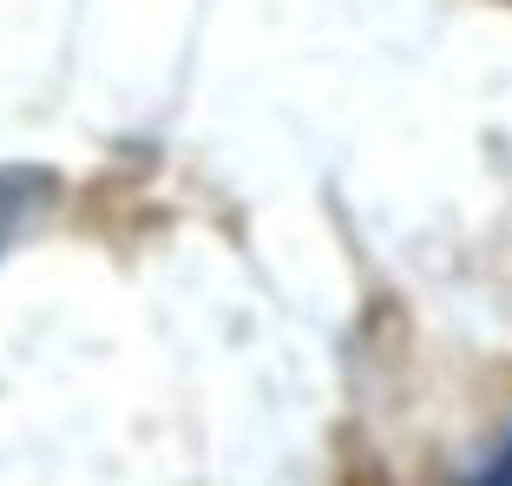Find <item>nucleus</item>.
<instances>
[{"instance_id": "nucleus-1", "label": "nucleus", "mask_w": 512, "mask_h": 486, "mask_svg": "<svg viewBox=\"0 0 512 486\" xmlns=\"http://www.w3.org/2000/svg\"><path fill=\"white\" fill-rule=\"evenodd\" d=\"M473 486H512V434H506V447H499L493 460H486V473Z\"/></svg>"}]
</instances>
